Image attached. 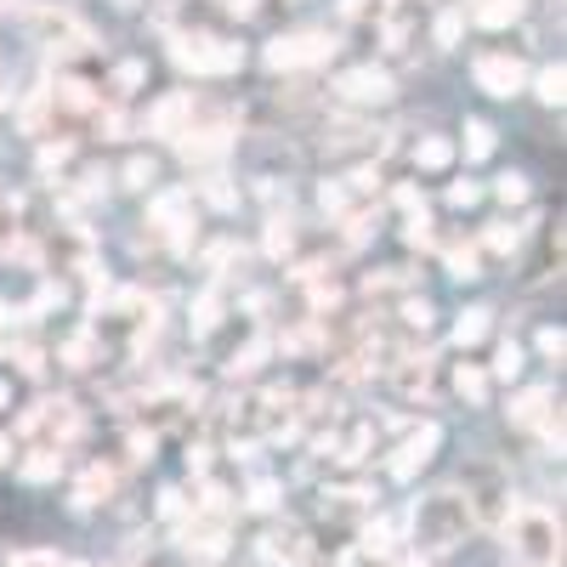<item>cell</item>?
I'll use <instances>...</instances> for the list:
<instances>
[{
	"instance_id": "ac0fdd59",
	"label": "cell",
	"mask_w": 567,
	"mask_h": 567,
	"mask_svg": "<svg viewBox=\"0 0 567 567\" xmlns=\"http://www.w3.org/2000/svg\"><path fill=\"white\" fill-rule=\"evenodd\" d=\"M18 245V199L0 194V256H7Z\"/></svg>"
},
{
	"instance_id": "1f68e13d",
	"label": "cell",
	"mask_w": 567,
	"mask_h": 567,
	"mask_svg": "<svg viewBox=\"0 0 567 567\" xmlns=\"http://www.w3.org/2000/svg\"><path fill=\"white\" fill-rule=\"evenodd\" d=\"M7 403H12V386H7V381H0V409H7Z\"/></svg>"
},
{
	"instance_id": "7a4b0ae2",
	"label": "cell",
	"mask_w": 567,
	"mask_h": 567,
	"mask_svg": "<svg viewBox=\"0 0 567 567\" xmlns=\"http://www.w3.org/2000/svg\"><path fill=\"white\" fill-rule=\"evenodd\" d=\"M505 539L516 567H556L561 561V523L545 505H516L505 516Z\"/></svg>"
},
{
	"instance_id": "7402d4cb",
	"label": "cell",
	"mask_w": 567,
	"mask_h": 567,
	"mask_svg": "<svg viewBox=\"0 0 567 567\" xmlns=\"http://www.w3.org/2000/svg\"><path fill=\"white\" fill-rule=\"evenodd\" d=\"M499 199H505V205L528 199V176H516V171H511V176H499Z\"/></svg>"
},
{
	"instance_id": "8992f818",
	"label": "cell",
	"mask_w": 567,
	"mask_h": 567,
	"mask_svg": "<svg viewBox=\"0 0 567 567\" xmlns=\"http://www.w3.org/2000/svg\"><path fill=\"white\" fill-rule=\"evenodd\" d=\"M471 74H477V85L488 91V97H516V91L528 85L523 58H505V52H483L477 63H471Z\"/></svg>"
},
{
	"instance_id": "5bb4252c",
	"label": "cell",
	"mask_w": 567,
	"mask_h": 567,
	"mask_svg": "<svg viewBox=\"0 0 567 567\" xmlns=\"http://www.w3.org/2000/svg\"><path fill=\"white\" fill-rule=\"evenodd\" d=\"M494 374H499V381H516V374H523V347H516V341H499V352H494Z\"/></svg>"
},
{
	"instance_id": "836d02e7",
	"label": "cell",
	"mask_w": 567,
	"mask_h": 567,
	"mask_svg": "<svg viewBox=\"0 0 567 567\" xmlns=\"http://www.w3.org/2000/svg\"><path fill=\"white\" fill-rule=\"evenodd\" d=\"M0 7H12V0H0Z\"/></svg>"
},
{
	"instance_id": "7c38bea8",
	"label": "cell",
	"mask_w": 567,
	"mask_h": 567,
	"mask_svg": "<svg viewBox=\"0 0 567 567\" xmlns=\"http://www.w3.org/2000/svg\"><path fill=\"white\" fill-rule=\"evenodd\" d=\"M58 471H63V449H45V443H40V449L23 460V483H52Z\"/></svg>"
},
{
	"instance_id": "9c48e42d",
	"label": "cell",
	"mask_w": 567,
	"mask_h": 567,
	"mask_svg": "<svg viewBox=\"0 0 567 567\" xmlns=\"http://www.w3.org/2000/svg\"><path fill=\"white\" fill-rule=\"evenodd\" d=\"M114 488H120V471L114 465H85L80 471V483H74V511H91V505H109L114 499Z\"/></svg>"
},
{
	"instance_id": "cb8c5ba5",
	"label": "cell",
	"mask_w": 567,
	"mask_h": 567,
	"mask_svg": "<svg viewBox=\"0 0 567 567\" xmlns=\"http://www.w3.org/2000/svg\"><path fill=\"white\" fill-rule=\"evenodd\" d=\"M539 103H561V69H545L539 74Z\"/></svg>"
},
{
	"instance_id": "4dcf8cb0",
	"label": "cell",
	"mask_w": 567,
	"mask_h": 567,
	"mask_svg": "<svg viewBox=\"0 0 567 567\" xmlns=\"http://www.w3.org/2000/svg\"><path fill=\"white\" fill-rule=\"evenodd\" d=\"M7 460H12V437H7V432H0V465H7Z\"/></svg>"
},
{
	"instance_id": "4316f807",
	"label": "cell",
	"mask_w": 567,
	"mask_h": 567,
	"mask_svg": "<svg viewBox=\"0 0 567 567\" xmlns=\"http://www.w3.org/2000/svg\"><path fill=\"white\" fill-rule=\"evenodd\" d=\"M142 74H148V69H142V63H125V69L114 74V85H120V91H131V85H142Z\"/></svg>"
},
{
	"instance_id": "ba28073f",
	"label": "cell",
	"mask_w": 567,
	"mask_h": 567,
	"mask_svg": "<svg viewBox=\"0 0 567 567\" xmlns=\"http://www.w3.org/2000/svg\"><path fill=\"white\" fill-rule=\"evenodd\" d=\"M336 45H329L323 34H278L272 45H267V63L272 69H307V63H323Z\"/></svg>"
},
{
	"instance_id": "3957f363",
	"label": "cell",
	"mask_w": 567,
	"mask_h": 567,
	"mask_svg": "<svg viewBox=\"0 0 567 567\" xmlns=\"http://www.w3.org/2000/svg\"><path fill=\"white\" fill-rule=\"evenodd\" d=\"M18 432L23 437H45V449H63L85 432V414L74 398H52V403H34L23 420H18Z\"/></svg>"
},
{
	"instance_id": "f546056e",
	"label": "cell",
	"mask_w": 567,
	"mask_h": 567,
	"mask_svg": "<svg viewBox=\"0 0 567 567\" xmlns=\"http://www.w3.org/2000/svg\"><path fill=\"white\" fill-rule=\"evenodd\" d=\"M221 7H227V12H239V18H250V12L261 7V0H221Z\"/></svg>"
},
{
	"instance_id": "44dd1931",
	"label": "cell",
	"mask_w": 567,
	"mask_h": 567,
	"mask_svg": "<svg viewBox=\"0 0 567 567\" xmlns=\"http://www.w3.org/2000/svg\"><path fill=\"white\" fill-rule=\"evenodd\" d=\"M516 239H523V233L505 227V221H499V227H488V250H494V256H511V250H516Z\"/></svg>"
},
{
	"instance_id": "8fae6325",
	"label": "cell",
	"mask_w": 567,
	"mask_h": 567,
	"mask_svg": "<svg viewBox=\"0 0 567 567\" xmlns=\"http://www.w3.org/2000/svg\"><path fill=\"white\" fill-rule=\"evenodd\" d=\"M187 114H194V97H187V91L165 97L159 114H154V136H182V120H187Z\"/></svg>"
},
{
	"instance_id": "484cf974",
	"label": "cell",
	"mask_w": 567,
	"mask_h": 567,
	"mask_svg": "<svg viewBox=\"0 0 567 567\" xmlns=\"http://www.w3.org/2000/svg\"><path fill=\"white\" fill-rule=\"evenodd\" d=\"M125 182H131V187H148V182H154V165H148V159H131V165H125Z\"/></svg>"
},
{
	"instance_id": "6da1fadb",
	"label": "cell",
	"mask_w": 567,
	"mask_h": 567,
	"mask_svg": "<svg viewBox=\"0 0 567 567\" xmlns=\"http://www.w3.org/2000/svg\"><path fill=\"white\" fill-rule=\"evenodd\" d=\"M471 528H477V523H471L465 494L437 488V494L414 499V516H409V545H414L420 556H449V550H460V545H465V534H471Z\"/></svg>"
},
{
	"instance_id": "d6986e66",
	"label": "cell",
	"mask_w": 567,
	"mask_h": 567,
	"mask_svg": "<svg viewBox=\"0 0 567 567\" xmlns=\"http://www.w3.org/2000/svg\"><path fill=\"white\" fill-rule=\"evenodd\" d=\"M516 12H523V0H488V7H477V23L499 29V23H511Z\"/></svg>"
},
{
	"instance_id": "e575fe53",
	"label": "cell",
	"mask_w": 567,
	"mask_h": 567,
	"mask_svg": "<svg viewBox=\"0 0 567 567\" xmlns=\"http://www.w3.org/2000/svg\"><path fill=\"white\" fill-rule=\"evenodd\" d=\"M210 567H216V561H210Z\"/></svg>"
},
{
	"instance_id": "d6a6232c",
	"label": "cell",
	"mask_w": 567,
	"mask_h": 567,
	"mask_svg": "<svg viewBox=\"0 0 567 567\" xmlns=\"http://www.w3.org/2000/svg\"><path fill=\"white\" fill-rule=\"evenodd\" d=\"M0 97H7V80H0Z\"/></svg>"
},
{
	"instance_id": "4fadbf2b",
	"label": "cell",
	"mask_w": 567,
	"mask_h": 567,
	"mask_svg": "<svg viewBox=\"0 0 567 567\" xmlns=\"http://www.w3.org/2000/svg\"><path fill=\"white\" fill-rule=\"evenodd\" d=\"M454 392H460L465 403H488V374H483L477 363H460V369H454Z\"/></svg>"
},
{
	"instance_id": "603a6c76",
	"label": "cell",
	"mask_w": 567,
	"mask_h": 567,
	"mask_svg": "<svg viewBox=\"0 0 567 567\" xmlns=\"http://www.w3.org/2000/svg\"><path fill=\"white\" fill-rule=\"evenodd\" d=\"M58 561H63V556H52V550H18L7 567H58Z\"/></svg>"
},
{
	"instance_id": "ffe728a7",
	"label": "cell",
	"mask_w": 567,
	"mask_h": 567,
	"mask_svg": "<svg viewBox=\"0 0 567 567\" xmlns=\"http://www.w3.org/2000/svg\"><path fill=\"white\" fill-rule=\"evenodd\" d=\"M278 494H284V488H278L272 477H261V483H250V499H245V505H250V511H278Z\"/></svg>"
},
{
	"instance_id": "9a60e30c",
	"label": "cell",
	"mask_w": 567,
	"mask_h": 567,
	"mask_svg": "<svg viewBox=\"0 0 567 567\" xmlns=\"http://www.w3.org/2000/svg\"><path fill=\"white\" fill-rule=\"evenodd\" d=\"M465 154H471V159H488V154H494V131H488L483 120L465 125Z\"/></svg>"
},
{
	"instance_id": "52a82bcc",
	"label": "cell",
	"mask_w": 567,
	"mask_h": 567,
	"mask_svg": "<svg viewBox=\"0 0 567 567\" xmlns=\"http://www.w3.org/2000/svg\"><path fill=\"white\" fill-rule=\"evenodd\" d=\"M550 403H556V392L550 386H534V392H523V398L511 403V420L523 425V432H539L545 443L561 449V425H556V409Z\"/></svg>"
},
{
	"instance_id": "2e32d148",
	"label": "cell",
	"mask_w": 567,
	"mask_h": 567,
	"mask_svg": "<svg viewBox=\"0 0 567 567\" xmlns=\"http://www.w3.org/2000/svg\"><path fill=\"white\" fill-rule=\"evenodd\" d=\"M488 336V312L477 307V312H460V329H454V341L460 347H471V341H483Z\"/></svg>"
},
{
	"instance_id": "30bf717a",
	"label": "cell",
	"mask_w": 567,
	"mask_h": 567,
	"mask_svg": "<svg viewBox=\"0 0 567 567\" xmlns=\"http://www.w3.org/2000/svg\"><path fill=\"white\" fill-rule=\"evenodd\" d=\"M341 97H352V103H386L392 97V80L381 69H352L341 80Z\"/></svg>"
},
{
	"instance_id": "5b68a950",
	"label": "cell",
	"mask_w": 567,
	"mask_h": 567,
	"mask_svg": "<svg viewBox=\"0 0 567 567\" xmlns=\"http://www.w3.org/2000/svg\"><path fill=\"white\" fill-rule=\"evenodd\" d=\"M239 45L233 40H216V34H194V40H182L176 45V63H187V69H199V74H233L239 69Z\"/></svg>"
},
{
	"instance_id": "d4e9b609",
	"label": "cell",
	"mask_w": 567,
	"mask_h": 567,
	"mask_svg": "<svg viewBox=\"0 0 567 567\" xmlns=\"http://www.w3.org/2000/svg\"><path fill=\"white\" fill-rule=\"evenodd\" d=\"M460 29H465V23H460V12H443V18H437V45H454V40H460Z\"/></svg>"
},
{
	"instance_id": "f1b7e54d",
	"label": "cell",
	"mask_w": 567,
	"mask_h": 567,
	"mask_svg": "<svg viewBox=\"0 0 567 567\" xmlns=\"http://www.w3.org/2000/svg\"><path fill=\"white\" fill-rule=\"evenodd\" d=\"M449 199H454V205H477V187L460 182V187H449Z\"/></svg>"
},
{
	"instance_id": "83f0119b",
	"label": "cell",
	"mask_w": 567,
	"mask_h": 567,
	"mask_svg": "<svg viewBox=\"0 0 567 567\" xmlns=\"http://www.w3.org/2000/svg\"><path fill=\"white\" fill-rule=\"evenodd\" d=\"M539 352H545V358H561V329H545V336H539Z\"/></svg>"
},
{
	"instance_id": "e0dca14e",
	"label": "cell",
	"mask_w": 567,
	"mask_h": 567,
	"mask_svg": "<svg viewBox=\"0 0 567 567\" xmlns=\"http://www.w3.org/2000/svg\"><path fill=\"white\" fill-rule=\"evenodd\" d=\"M449 154H454L449 142H443V136H432V142H420V148H414V165H425V171H443V165H449Z\"/></svg>"
},
{
	"instance_id": "277c9868",
	"label": "cell",
	"mask_w": 567,
	"mask_h": 567,
	"mask_svg": "<svg viewBox=\"0 0 567 567\" xmlns=\"http://www.w3.org/2000/svg\"><path fill=\"white\" fill-rule=\"evenodd\" d=\"M443 449V425L437 420H425V425H414V432L392 449V460H386V471H392V483H414L425 465H432V454Z\"/></svg>"
}]
</instances>
